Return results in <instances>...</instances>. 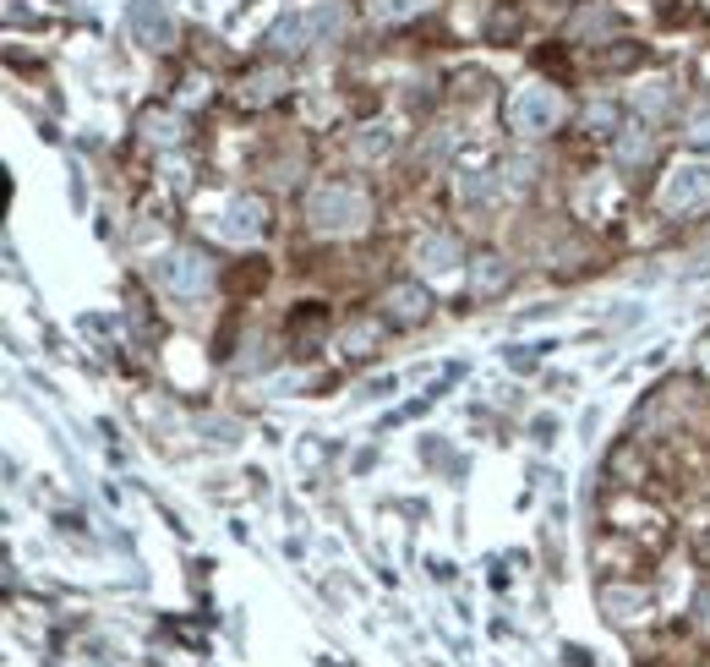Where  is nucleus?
<instances>
[{"instance_id": "f257e3e1", "label": "nucleus", "mask_w": 710, "mask_h": 667, "mask_svg": "<svg viewBox=\"0 0 710 667\" xmlns=\"http://www.w3.org/2000/svg\"><path fill=\"white\" fill-rule=\"evenodd\" d=\"M306 214H311V225H317L322 235H355V230L372 219V203H367L362 186H350V181H328V186L311 192Z\"/></svg>"}, {"instance_id": "f03ea898", "label": "nucleus", "mask_w": 710, "mask_h": 667, "mask_svg": "<svg viewBox=\"0 0 710 667\" xmlns=\"http://www.w3.org/2000/svg\"><path fill=\"white\" fill-rule=\"evenodd\" d=\"M339 28V7L322 0V7H306V12H290L268 28V50L273 56H306L311 45H322L328 34Z\"/></svg>"}, {"instance_id": "7ed1b4c3", "label": "nucleus", "mask_w": 710, "mask_h": 667, "mask_svg": "<svg viewBox=\"0 0 710 667\" xmlns=\"http://www.w3.org/2000/svg\"><path fill=\"white\" fill-rule=\"evenodd\" d=\"M563 121V94L558 88H525L509 99V126L525 132V137H541Z\"/></svg>"}, {"instance_id": "20e7f679", "label": "nucleus", "mask_w": 710, "mask_h": 667, "mask_svg": "<svg viewBox=\"0 0 710 667\" xmlns=\"http://www.w3.org/2000/svg\"><path fill=\"white\" fill-rule=\"evenodd\" d=\"M159 279L175 290V295H197V290H208V279H213V268H208V257L203 252H170L164 263H159Z\"/></svg>"}, {"instance_id": "39448f33", "label": "nucleus", "mask_w": 710, "mask_h": 667, "mask_svg": "<svg viewBox=\"0 0 710 667\" xmlns=\"http://www.w3.org/2000/svg\"><path fill=\"white\" fill-rule=\"evenodd\" d=\"M705 197H710V165H677V170L666 175L661 203H666L672 214H688V208H699Z\"/></svg>"}, {"instance_id": "423d86ee", "label": "nucleus", "mask_w": 710, "mask_h": 667, "mask_svg": "<svg viewBox=\"0 0 710 667\" xmlns=\"http://www.w3.org/2000/svg\"><path fill=\"white\" fill-rule=\"evenodd\" d=\"M132 28L159 50L170 39V17H164V0H132Z\"/></svg>"}, {"instance_id": "0eeeda50", "label": "nucleus", "mask_w": 710, "mask_h": 667, "mask_svg": "<svg viewBox=\"0 0 710 667\" xmlns=\"http://www.w3.org/2000/svg\"><path fill=\"white\" fill-rule=\"evenodd\" d=\"M383 306H389V317H394V323H421L432 301H427V290H421V284H394V290L383 295Z\"/></svg>"}, {"instance_id": "6e6552de", "label": "nucleus", "mask_w": 710, "mask_h": 667, "mask_svg": "<svg viewBox=\"0 0 710 667\" xmlns=\"http://www.w3.org/2000/svg\"><path fill=\"white\" fill-rule=\"evenodd\" d=\"M279 88H284V72H279V66H262V72H252V77L241 83V105H268V99H279Z\"/></svg>"}, {"instance_id": "1a4fd4ad", "label": "nucleus", "mask_w": 710, "mask_h": 667, "mask_svg": "<svg viewBox=\"0 0 710 667\" xmlns=\"http://www.w3.org/2000/svg\"><path fill=\"white\" fill-rule=\"evenodd\" d=\"M650 148H656V132L639 121V126H623V143H617V159H623V170H634V165H645L650 159Z\"/></svg>"}, {"instance_id": "9d476101", "label": "nucleus", "mask_w": 710, "mask_h": 667, "mask_svg": "<svg viewBox=\"0 0 710 667\" xmlns=\"http://www.w3.org/2000/svg\"><path fill=\"white\" fill-rule=\"evenodd\" d=\"M607 28H617V12H612V7H585V12L568 23V39H590V34H607Z\"/></svg>"}, {"instance_id": "9b49d317", "label": "nucleus", "mask_w": 710, "mask_h": 667, "mask_svg": "<svg viewBox=\"0 0 710 667\" xmlns=\"http://www.w3.org/2000/svg\"><path fill=\"white\" fill-rule=\"evenodd\" d=\"M262 225H268V219H262V203H257V197L230 203V230H235V235H252V241H257V235H262Z\"/></svg>"}, {"instance_id": "f8f14e48", "label": "nucleus", "mask_w": 710, "mask_h": 667, "mask_svg": "<svg viewBox=\"0 0 710 667\" xmlns=\"http://www.w3.org/2000/svg\"><path fill=\"white\" fill-rule=\"evenodd\" d=\"M143 132H148V143H181L186 126H181V116H159L154 110V116H143Z\"/></svg>"}, {"instance_id": "ddd939ff", "label": "nucleus", "mask_w": 710, "mask_h": 667, "mask_svg": "<svg viewBox=\"0 0 710 667\" xmlns=\"http://www.w3.org/2000/svg\"><path fill=\"white\" fill-rule=\"evenodd\" d=\"M416 263H427V268H449V263H454V241H449V235H427V241L416 246Z\"/></svg>"}, {"instance_id": "4468645a", "label": "nucleus", "mask_w": 710, "mask_h": 667, "mask_svg": "<svg viewBox=\"0 0 710 667\" xmlns=\"http://www.w3.org/2000/svg\"><path fill=\"white\" fill-rule=\"evenodd\" d=\"M367 12H372V23H400V17L421 12V0H367Z\"/></svg>"}, {"instance_id": "2eb2a0df", "label": "nucleus", "mask_w": 710, "mask_h": 667, "mask_svg": "<svg viewBox=\"0 0 710 667\" xmlns=\"http://www.w3.org/2000/svg\"><path fill=\"white\" fill-rule=\"evenodd\" d=\"M503 274H509V268H503L498 257H481V263H476V295H492V290L503 284Z\"/></svg>"}, {"instance_id": "dca6fc26", "label": "nucleus", "mask_w": 710, "mask_h": 667, "mask_svg": "<svg viewBox=\"0 0 710 667\" xmlns=\"http://www.w3.org/2000/svg\"><path fill=\"white\" fill-rule=\"evenodd\" d=\"M372 340H378V323H355V328L344 333V351H350V356H367Z\"/></svg>"}, {"instance_id": "f3484780", "label": "nucleus", "mask_w": 710, "mask_h": 667, "mask_svg": "<svg viewBox=\"0 0 710 667\" xmlns=\"http://www.w3.org/2000/svg\"><path fill=\"white\" fill-rule=\"evenodd\" d=\"M362 154H367V159H372V154H378V159L394 154V132H389V126H372V132L362 137Z\"/></svg>"}, {"instance_id": "a211bd4d", "label": "nucleus", "mask_w": 710, "mask_h": 667, "mask_svg": "<svg viewBox=\"0 0 710 667\" xmlns=\"http://www.w3.org/2000/svg\"><path fill=\"white\" fill-rule=\"evenodd\" d=\"M688 137H694L699 148H710V105H699V110L688 116Z\"/></svg>"}, {"instance_id": "6ab92c4d", "label": "nucleus", "mask_w": 710, "mask_h": 667, "mask_svg": "<svg viewBox=\"0 0 710 667\" xmlns=\"http://www.w3.org/2000/svg\"><path fill=\"white\" fill-rule=\"evenodd\" d=\"M694 607H699V623L710 629V591H699V602H694Z\"/></svg>"}, {"instance_id": "aec40b11", "label": "nucleus", "mask_w": 710, "mask_h": 667, "mask_svg": "<svg viewBox=\"0 0 710 667\" xmlns=\"http://www.w3.org/2000/svg\"><path fill=\"white\" fill-rule=\"evenodd\" d=\"M705 362H710V333H705Z\"/></svg>"}]
</instances>
